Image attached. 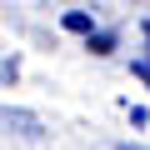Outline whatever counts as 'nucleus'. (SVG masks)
<instances>
[{
    "label": "nucleus",
    "instance_id": "f257e3e1",
    "mask_svg": "<svg viewBox=\"0 0 150 150\" xmlns=\"http://www.w3.org/2000/svg\"><path fill=\"white\" fill-rule=\"evenodd\" d=\"M5 120H10V125H20V135H40V120H35V115H25V110H5Z\"/></svg>",
    "mask_w": 150,
    "mask_h": 150
},
{
    "label": "nucleus",
    "instance_id": "f03ea898",
    "mask_svg": "<svg viewBox=\"0 0 150 150\" xmlns=\"http://www.w3.org/2000/svg\"><path fill=\"white\" fill-rule=\"evenodd\" d=\"M135 75H140V80L150 85V60H140V65H135Z\"/></svg>",
    "mask_w": 150,
    "mask_h": 150
},
{
    "label": "nucleus",
    "instance_id": "7ed1b4c3",
    "mask_svg": "<svg viewBox=\"0 0 150 150\" xmlns=\"http://www.w3.org/2000/svg\"><path fill=\"white\" fill-rule=\"evenodd\" d=\"M120 150H145V145H120Z\"/></svg>",
    "mask_w": 150,
    "mask_h": 150
},
{
    "label": "nucleus",
    "instance_id": "20e7f679",
    "mask_svg": "<svg viewBox=\"0 0 150 150\" xmlns=\"http://www.w3.org/2000/svg\"><path fill=\"white\" fill-rule=\"evenodd\" d=\"M145 35H150V30H145Z\"/></svg>",
    "mask_w": 150,
    "mask_h": 150
}]
</instances>
